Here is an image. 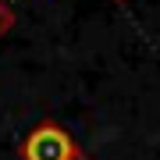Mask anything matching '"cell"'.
<instances>
[{"label":"cell","instance_id":"7a4b0ae2","mask_svg":"<svg viewBox=\"0 0 160 160\" xmlns=\"http://www.w3.org/2000/svg\"><path fill=\"white\" fill-rule=\"evenodd\" d=\"M11 25H14V11H11V4H7V0H0V36L11 32Z\"/></svg>","mask_w":160,"mask_h":160},{"label":"cell","instance_id":"3957f363","mask_svg":"<svg viewBox=\"0 0 160 160\" xmlns=\"http://www.w3.org/2000/svg\"><path fill=\"white\" fill-rule=\"evenodd\" d=\"M75 160H89V157H86V153H82V149H78V153H75Z\"/></svg>","mask_w":160,"mask_h":160},{"label":"cell","instance_id":"6da1fadb","mask_svg":"<svg viewBox=\"0 0 160 160\" xmlns=\"http://www.w3.org/2000/svg\"><path fill=\"white\" fill-rule=\"evenodd\" d=\"M78 142L57 121H39L22 142V160H75Z\"/></svg>","mask_w":160,"mask_h":160},{"label":"cell","instance_id":"277c9868","mask_svg":"<svg viewBox=\"0 0 160 160\" xmlns=\"http://www.w3.org/2000/svg\"><path fill=\"white\" fill-rule=\"evenodd\" d=\"M7 4H11V0H7Z\"/></svg>","mask_w":160,"mask_h":160}]
</instances>
